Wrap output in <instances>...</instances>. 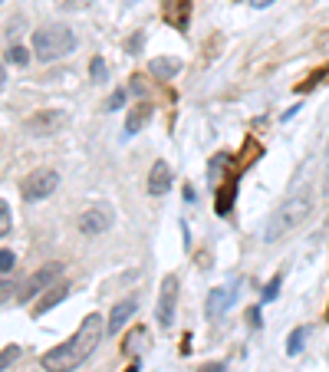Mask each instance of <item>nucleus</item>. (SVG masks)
Segmentation results:
<instances>
[{
    "label": "nucleus",
    "instance_id": "1",
    "mask_svg": "<svg viewBox=\"0 0 329 372\" xmlns=\"http://www.w3.org/2000/svg\"><path fill=\"white\" fill-rule=\"evenodd\" d=\"M103 336H105V320L99 313H89L66 343L53 346V353H47L40 359V366L47 372H73L76 366L86 363L96 353V346L103 343Z\"/></svg>",
    "mask_w": 329,
    "mask_h": 372
},
{
    "label": "nucleus",
    "instance_id": "2",
    "mask_svg": "<svg viewBox=\"0 0 329 372\" xmlns=\"http://www.w3.org/2000/svg\"><path fill=\"white\" fill-rule=\"evenodd\" d=\"M310 211H313V191L310 188L293 191L290 198L283 201L280 208H277L270 218H267V224H263V240H267V244L280 240L283 234H290L296 224H303Z\"/></svg>",
    "mask_w": 329,
    "mask_h": 372
},
{
    "label": "nucleus",
    "instance_id": "3",
    "mask_svg": "<svg viewBox=\"0 0 329 372\" xmlns=\"http://www.w3.org/2000/svg\"><path fill=\"white\" fill-rule=\"evenodd\" d=\"M76 50V33L63 23H50V27H40L33 33V57L43 59V63H53V59H63Z\"/></svg>",
    "mask_w": 329,
    "mask_h": 372
},
{
    "label": "nucleus",
    "instance_id": "4",
    "mask_svg": "<svg viewBox=\"0 0 329 372\" xmlns=\"http://www.w3.org/2000/svg\"><path fill=\"white\" fill-rule=\"evenodd\" d=\"M57 188H59V175L53 168H37V172L27 175V182H23L20 191H23V201H43Z\"/></svg>",
    "mask_w": 329,
    "mask_h": 372
},
{
    "label": "nucleus",
    "instance_id": "5",
    "mask_svg": "<svg viewBox=\"0 0 329 372\" xmlns=\"http://www.w3.org/2000/svg\"><path fill=\"white\" fill-rule=\"evenodd\" d=\"M175 306H178V277L168 274V277L161 280L158 306H155V320H158L161 330H171V323H175Z\"/></svg>",
    "mask_w": 329,
    "mask_h": 372
},
{
    "label": "nucleus",
    "instance_id": "6",
    "mask_svg": "<svg viewBox=\"0 0 329 372\" xmlns=\"http://www.w3.org/2000/svg\"><path fill=\"white\" fill-rule=\"evenodd\" d=\"M59 274H63V264H47V267H40L33 277L23 280V286H20V300L27 303V300H33L37 293H47L50 284H53Z\"/></svg>",
    "mask_w": 329,
    "mask_h": 372
},
{
    "label": "nucleus",
    "instance_id": "7",
    "mask_svg": "<svg viewBox=\"0 0 329 372\" xmlns=\"http://www.w3.org/2000/svg\"><path fill=\"white\" fill-rule=\"evenodd\" d=\"M63 125H66V112H63V109H40L37 115H30V119H27V132L37 135V139H43V135L59 132Z\"/></svg>",
    "mask_w": 329,
    "mask_h": 372
},
{
    "label": "nucleus",
    "instance_id": "8",
    "mask_svg": "<svg viewBox=\"0 0 329 372\" xmlns=\"http://www.w3.org/2000/svg\"><path fill=\"white\" fill-rule=\"evenodd\" d=\"M109 228H112V211L109 208H89L79 214V231H83L86 238H99Z\"/></svg>",
    "mask_w": 329,
    "mask_h": 372
},
{
    "label": "nucleus",
    "instance_id": "9",
    "mask_svg": "<svg viewBox=\"0 0 329 372\" xmlns=\"http://www.w3.org/2000/svg\"><path fill=\"white\" fill-rule=\"evenodd\" d=\"M135 310H139V300L135 296H129V300H119V303L112 306V313H109V323H105V333L112 336L119 333L125 323H129L132 316H135Z\"/></svg>",
    "mask_w": 329,
    "mask_h": 372
},
{
    "label": "nucleus",
    "instance_id": "10",
    "mask_svg": "<svg viewBox=\"0 0 329 372\" xmlns=\"http://www.w3.org/2000/svg\"><path fill=\"white\" fill-rule=\"evenodd\" d=\"M151 115H155V105H151V103H139V105H132V112L125 115V135L142 132V129H145V125L151 122Z\"/></svg>",
    "mask_w": 329,
    "mask_h": 372
},
{
    "label": "nucleus",
    "instance_id": "11",
    "mask_svg": "<svg viewBox=\"0 0 329 372\" xmlns=\"http://www.w3.org/2000/svg\"><path fill=\"white\" fill-rule=\"evenodd\" d=\"M165 20H168L175 30H185L188 27V17H191V0H165Z\"/></svg>",
    "mask_w": 329,
    "mask_h": 372
},
{
    "label": "nucleus",
    "instance_id": "12",
    "mask_svg": "<svg viewBox=\"0 0 329 372\" xmlns=\"http://www.w3.org/2000/svg\"><path fill=\"white\" fill-rule=\"evenodd\" d=\"M171 188V165L168 162H155L149 172V191L151 194H165Z\"/></svg>",
    "mask_w": 329,
    "mask_h": 372
},
{
    "label": "nucleus",
    "instance_id": "13",
    "mask_svg": "<svg viewBox=\"0 0 329 372\" xmlns=\"http://www.w3.org/2000/svg\"><path fill=\"white\" fill-rule=\"evenodd\" d=\"M69 290H73L69 284H57V286H50V290H47V296H43V300H40V303L33 306V316H47L50 310H53V306H57V303H63L66 296H69Z\"/></svg>",
    "mask_w": 329,
    "mask_h": 372
},
{
    "label": "nucleus",
    "instance_id": "14",
    "mask_svg": "<svg viewBox=\"0 0 329 372\" xmlns=\"http://www.w3.org/2000/svg\"><path fill=\"white\" fill-rule=\"evenodd\" d=\"M234 286H221V290H211V296H207V316H221L227 310V306L234 303Z\"/></svg>",
    "mask_w": 329,
    "mask_h": 372
},
{
    "label": "nucleus",
    "instance_id": "15",
    "mask_svg": "<svg viewBox=\"0 0 329 372\" xmlns=\"http://www.w3.org/2000/svg\"><path fill=\"white\" fill-rule=\"evenodd\" d=\"M149 69H151V76L171 79V76H175V73L181 69V59H175V57H158V59H151V63H149Z\"/></svg>",
    "mask_w": 329,
    "mask_h": 372
},
{
    "label": "nucleus",
    "instance_id": "16",
    "mask_svg": "<svg viewBox=\"0 0 329 372\" xmlns=\"http://www.w3.org/2000/svg\"><path fill=\"white\" fill-rule=\"evenodd\" d=\"M234 194H237V178H227V182L221 185V194H217V214H227V211H231Z\"/></svg>",
    "mask_w": 329,
    "mask_h": 372
},
{
    "label": "nucleus",
    "instance_id": "17",
    "mask_svg": "<svg viewBox=\"0 0 329 372\" xmlns=\"http://www.w3.org/2000/svg\"><path fill=\"white\" fill-rule=\"evenodd\" d=\"M306 336H310V326H296L290 336H287V353L296 356L303 349V343H306Z\"/></svg>",
    "mask_w": 329,
    "mask_h": 372
},
{
    "label": "nucleus",
    "instance_id": "18",
    "mask_svg": "<svg viewBox=\"0 0 329 372\" xmlns=\"http://www.w3.org/2000/svg\"><path fill=\"white\" fill-rule=\"evenodd\" d=\"M17 359H20V346H4V349H0V372L10 369Z\"/></svg>",
    "mask_w": 329,
    "mask_h": 372
},
{
    "label": "nucleus",
    "instance_id": "19",
    "mask_svg": "<svg viewBox=\"0 0 329 372\" xmlns=\"http://www.w3.org/2000/svg\"><path fill=\"white\" fill-rule=\"evenodd\" d=\"M89 76H93V83H105V76H109V69H105L103 57H93V63H89Z\"/></svg>",
    "mask_w": 329,
    "mask_h": 372
},
{
    "label": "nucleus",
    "instance_id": "20",
    "mask_svg": "<svg viewBox=\"0 0 329 372\" xmlns=\"http://www.w3.org/2000/svg\"><path fill=\"white\" fill-rule=\"evenodd\" d=\"M227 165H231V158H227V155H217L214 162H211V168H207V178H211V182H217V178H221V172H224Z\"/></svg>",
    "mask_w": 329,
    "mask_h": 372
},
{
    "label": "nucleus",
    "instance_id": "21",
    "mask_svg": "<svg viewBox=\"0 0 329 372\" xmlns=\"http://www.w3.org/2000/svg\"><path fill=\"white\" fill-rule=\"evenodd\" d=\"M280 284H283V274L270 277V284L263 286V303H270V300H277V293H280Z\"/></svg>",
    "mask_w": 329,
    "mask_h": 372
},
{
    "label": "nucleus",
    "instance_id": "22",
    "mask_svg": "<svg viewBox=\"0 0 329 372\" xmlns=\"http://www.w3.org/2000/svg\"><path fill=\"white\" fill-rule=\"evenodd\" d=\"M254 155H260V145H257V139H247V149H244V155L237 158V162H241V168H247V165H250V158H254Z\"/></svg>",
    "mask_w": 329,
    "mask_h": 372
},
{
    "label": "nucleus",
    "instance_id": "23",
    "mask_svg": "<svg viewBox=\"0 0 329 372\" xmlns=\"http://www.w3.org/2000/svg\"><path fill=\"white\" fill-rule=\"evenodd\" d=\"M10 224H13V221H10V204L7 201H0V238H7L10 234Z\"/></svg>",
    "mask_w": 329,
    "mask_h": 372
},
{
    "label": "nucleus",
    "instance_id": "24",
    "mask_svg": "<svg viewBox=\"0 0 329 372\" xmlns=\"http://www.w3.org/2000/svg\"><path fill=\"white\" fill-rule=\"evenodd\" d=\"M27 50L23 47H10V53H7V63H13V66H27Z\"/></svg>",
    "mask_w": 329,
    "mask_h": 372
},
{
    "label": "nucleus",
    "instance_id": "25",
    "mask_svg": "<svg viewBox=\"0 0 329 372\" xmlns=\"http://www.w3.org/2000/svg\"><path fill=\"white\" fill-rule=\"evenodd\" d=\"M13 264H17V254L13 250H0V274H10Z\"/></svg>",
    "mask_w": 329,
    "mask_h": 372
},
{
    "label": "nucleus",
    "instance_id": "26",
    "mask_svg": "<svg viewBox=\"0 0 329 372\" xmlns=\"http://www.w3.org/2000/svg\"><path fill=\"white\" fill-rule=\"evenodd\" d=\"M326 76H329V66L320 69V73H313V76L306 79V83H300V93H306V89H313V86H320V83H323Z\"/></svg>",
    "mask_w": 329,
    "mask_h": 372
},
{
    "label": "nucleus",
    "instance_id": "27",
    "mask_svg": "<svg viewBox=\"0 0 329 372\" xmlns=\"http://www.w3.org/2000/svg\"><path fill=\"white\" fill-rule=\"evenodd\" d=\"M13 293H17V284H10V280H0V303H7Z\"/></svg>",
    "mask_w": 329,
    "mask_h": 372
},
{
    "label": "nucleus",
    "instance_id": "28",
    "mask_svg": "<svg viewBox=\"0 0 329 372\" xmlns=\"http://www.w3.org/2000/svg\"><path fill=\"white\" fill-rule=\"evenodd\" d=\"M122 105H125V93H122V89H115V93L109 95V105H105V109L112 112V109H122Z\"/></svg>",
    "mask_w": 329,
    "mask_h": 372
},
{
    "label": "nucleus",
    "instance_id": "29",
    "mask_svg": "<svg viewBox=\"0 0 329 372\" xmlns=\"http://www.w3.org/2000/svg\"><path fill=\"white\" fill-rule=\"evenodd\" d=\"M247 320H250V326H260V306H250V310H247Z\"/></svg>",
    "mask_w": 329,
    "mask_h": 372
},
{
    "label": "nucleus",
    "instance_id": "30",
    "mask_svg": "<svg viewBox=\"0 0 329 372\" xmlns=\"http://www.w3.org/2000/svg\"><path fill=\"white\" fill-rule=\"evenodd\" d=\"M197 372H227V366L224 363H207V366H201Z\"/></svg>",
    "mask_w": 329,
    "mask_h": 372
},
{
    "label": "nucleus",
    "instance_id": "31",
    "mask_svg": "<svg viewBox=\"0 0 329 372\" xmlns=\"http://www.w3.org/2000/svg\"><path fill=\"white\" fill-rule=\"evenodd\" d=\"M132 89H135V93H139V95H142V93H145V83H142V79H139V76H135V79H132Z\"/></svg>",
    "mask_w": 329,
    "mask_h": 372
},
{
    "label": "nucleus",
    "instance_id": "32",
    "mask_svg": "<svg viewBox=\"0 0 329 372\" xmlns=\"http://www.w3.org/2000/svg\"><path fill=\"white\" fill-rule=\"evenodd\" d=\"M273 0H250V7H257V10H263V7H270Z\"/></svg>",
    "mask_w": 329,
    "mask_h": 372
},
{
    "label": "nucleus",
    "instance_id": "33",
    "mask_svg": "<svg viewBox=\"0 0 329 372\" xmlns=\"http://www.w3.org/2000/svg\"><path fill=\"white\" fill-rule=\"evenodd\" d=\"M4 79H7V69H4V63H0V86H4Z\"/></svg>",
    "mask_w": 329,
    "mask_h": 372
},
{
    "label": "nucleus",
    "instance_id": "34",
    "mask_svg": "<svg viewBox=\"0 0 329 372\" xmlns=\"http://www.w3.org/2000/svg\"><path fill=\"white\" fill-rule=\"evenodd\" d=\"M125 372H139V366H135V363H132V366H129V369H125Z\"/></svg>",
    "mask_w": 329,
    "mask_h": 372
},
{
    "label": "nucleus",
    "instance_id": "35",
    "mask_svg": "<svg viewBox=\"0 0 329 372\" xmlns=\"http://www.w3.org/2000/svg\"><path fill=\"white\" fill-rule=\"evenodd\" d=\"M326 320H329V306H326Z\"/></svg>",
    "mask_w": 329,
    "mask_h": 372
},
{
    "label": "nucleus",
    "instance_id": "36",
    "mask_svg": "<svg viewBox=\"0 0 329 372\" xmlns=\"http://www.w3.org/2000/svg\"><path fill=\"white\" fill-rule=\"evenodd\" d=\"M0 4H4V0H0Z\"/></svg>",
    "mask_w": 329,
    "mask_h": 372
}]
</instances>
